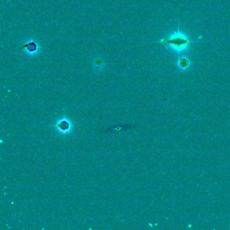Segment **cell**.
Segmentation results:
<instances>
[{
  "instance_id": "obj_2",
  "label": "cell",
  "mask_w": 230,
  "mask_h": 230,
  "mask_svg": "<svg viewBox=\"0 0 230 230\" xmlns=\"http://www.w3.org/2000/svg\"><path fill=\"white\" fill-rule=\"evenodd\" d=\"M188 64H189V63H188V60H186V59H183V60H181L180 62V66L182 68H186L188 66Z\"/></svg>"
},
{
  "instance_id": "obj_1",
  "label": "cell",
  "mask_w": 230,
  "mask_h": 230,
  "mask_svg": "<svg viewBox=\"0 0 230 230\" xmlns=\"http://www.w3.org/2000/svg\"><path fill=\"white\" fill-rule=\"evenodd\" d=\"M160 42L170 45L174 50L180 52L187 48L188 46L191 43V41L186 35L179 33L173 34L168 39H161Z\"/></svg>"
}]
</instances>
